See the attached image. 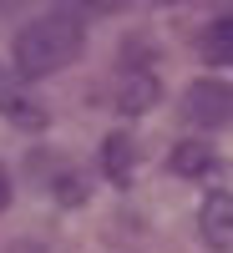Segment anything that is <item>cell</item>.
Listing matches in <instances>:
<instances>
[{
  "instance_id": "cell-1",
  "label": "cell",
  "mask_w": 233,
  "mask_h": 253,
  "mask_svg": "<svg viewBox=\"0 0 233 253\" xmlns=\"http://www.w3.org/2000/svg\"><path fill=\"white\" fill-rule=\"evenodd\" d=\"M81 41H87V26H81V15H71V10H46V15L26 20V26L15 31V41H10L15 76L36 81V76L66 71L81 56Z\"/></svg>"
},
{
  "instance_id": "cell-5",
  "label": "cell",
  "mask_w": 233,
  "mask_h": 253,
  "mask_svg": "<svg viewBox=\"0 0 233 253\" xmlns=\"http://www.w3.org/2000/svg\"><path fill=\"white\" fill-rule=\"evenodd\" d=\"M157 101V81H152V71H137V66H127V76H122V86H117V107L132 117V112H147Z\"/></svg>"
},
{
  "instance_id": "cell-3",
  "label": "cell",
  "mask_w": 233,
  "mask_h": 253,
  "mask_svg": "<svg viewBox=\"0 0 233 253\" xmlns=\"http://www.w3.org/2000/svg\"><path fill=\"white\" fill-rule=\"evenodd\" d=\"M0 117L26 126V132H41V126H46V107H41V101L26 91V81L15 71H5V66H0Z\"/></svg>"
},
{
  "instance_id": "cell-9",
  "label": "cell",
  "mask_w": 233,
  "mask_h": 253,
  "mask_svg": "<svg viewBox=\"0 0 233 253\" xmlns=\"http://www.w3.org/2000/svg\"><path fill=\"white\" fill-rule=\"evenodd\" d=\"M5 203H10V172L0 167V208H5Z\"/></svg>"
},
{
  "instance_id": "cell-7",
  "label": "cell",
  "mask_w": 233,
  "mask_h": 253,
  "mask_svg": "<svg viewBox=\"0 0 233 253\" xmlns=\"http://www.w3.org/2000/svg\"><path fill=\"white\" fill-rule=\"evenodd\" d=\"M167 162H173V172H178V177H208V172L218 167V157L208 152V142H178Z\"/></svg>"
},
{
  "instance_id": "cell-8",
  "label": "cell",
  "mask_w": 233,
  "mask_h": 253,
  "mask_svg": "<svg viewBox=\"0 0 233 253\" xmlns=\"http://www.w3.org/2000/svg\"><path fill=\"white\" fill-rule=\"evenodd\" d=\"M198 51H203V61H233V15L213 20V26L203 31Z\"/></svg>"
},
{
  "instance_id": "cell-2",
  "label": "cell",
  "mask_w": 233,
  "mask_h": 253,
  "mask_svg": "<svg viewBox=\"0 0 233 253\" xmlns=\"http://www.w3.org/2000/svg\"><path fill=\"white\" fill-rule=\"evenodd\" d=\"M183 117L203 126V132H218V126L233 122V86L218 76H198L193 86L183 91Z\"/></svg>"
},
{
  "instance_id": "cell-6",
  "label": "cell",
  "mask_w": 233,
  "mask_h": 253,
  "mask_svg": "<svg viewBox=\"0 0 233 253\" xmlns=\"http://www.w3.org/2000/svg\"><path fill=\"white\" fill-rule=\"evenodd\" d=\"M132 137H127V132H112L107 142H101V167H107V177L117 182V187H127V182H132Z\"/></svg>"
},
{
  "instance_id": "cell-4",
  "label": "cell",
  "mask_w": 233,
  "mask_h": 253,
  "mask_svg": "<svg viewBox=\"0 0 233 253\" xmlns=\"http://www.w3.org/2000/svg\"><path fill=\"white\" fill-rule=\"evenodd\" d=\"M198 233L213 253H233V193H208L198 208Z\"/></svg>"
}]
</instances>
